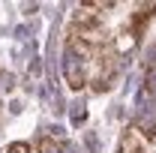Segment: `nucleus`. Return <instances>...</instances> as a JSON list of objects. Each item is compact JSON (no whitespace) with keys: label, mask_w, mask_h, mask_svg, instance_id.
Returning a JSON list of instances; mask_svg holds the SVG:
<instances>
[{"label":"nucleus","mask_w":156,"mask_h":153,"mask_svg":"<svg viewBox=\"0 0 156 153\" xmlns=\"http://www.w3.org/2000/svg\"><path fill=\"white\" fill-rule=\"evenodd\" d=\"M63 75H66V84H69L72 90H81V87L87 84V72H84L81 54L66 51V57H63Z\"/></svg>","instance_id":"f257e3e1"},{"label":"nucleus","mask_w":156,"mask_h":153,"mask_svg":"<svg viewBox=\"0 0 156 153\" xmlns=\"http://www.w3.org/2000/svg\"><path fill=\"white\" fill-rule=\"evenodd\" d=\"M120 153H150L147 132H141L138 126H129L123 132V138H120Z\"/></svg>","instance_id":"f03ea898"},{"label":"nucleus","mask_w":156,"mask_h":153,"mask_svg":"<svg viewBox=\"0 0 156 153\" xmlns=\"http://www.w3.org/2000/svg\"><path fill=\"white\" fill-rule=\"evenodd\" d=\"M39 153H72V144L60 135H45L39 141Z\"/></svg>","instance_id":"7ed1b4c3"},{"label":"nucleus","mask_w":156,"mask_h":153,"mask_svg":"<svg viewBox=\"0 0 156 153\" xmlns=\"http://www.w3.org/2000/svg\"><path fill=\"white\" fill-rule=\"evenodd\" d=\"M6 153H30V144H27V141H12V144L6 147Z\"/></svg>","instance_id":"20e7f679"}]
</instances>
